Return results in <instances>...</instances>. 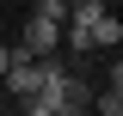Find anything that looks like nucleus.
<instances>
[{
  "mask_svg": "<svg viewBox=\"0 0 123 116\" xmlns=\"http://www.w3.org/2000/svg\"><path fill=\"white\" fill-rule=\"evenodd\" d=\"M37 98H43L55 116H68V110H86L92 92H86V79H80L74 67H62V61L49 55V67H43V92H37Z\"/></svg>",
  "mask_w": 123,
  "mask_h": 116,
  "instance_id": "1",
  "label": "nucleus"
},
{
  "mask_svg": "<svg viewBox=\"0 0 123 116\" xmlns=\"http://www.w3.org/2000/svg\"><path fill=\"white\" fill-rule=\"evenodd\" d=\"M43 67H49V55H12V67H6V79H0V86L25 104V98H37V92H43Z\"/></svg>",
  "mask_w": 123,
  "mask_h": 116,
  "instance_id": "2",
  "label": "nucleus"
},
{
  "mask_svg": "<svg viewBox=\"0 0 123 116\" xmlns=\"http://www.w3.org/2000/svg\"><path fill=\"white\" fill-rule=\"evenodd\" d=\"M55 49H62V25H49V18L31 12L25 18V37L12 43V55H55Z\"/></svg>",
  "mask_w": 123,
  "mask_h": 116,
  "instance_id": "3",
  "label": "nucleus"
},
{
  "mask_svg": "<svg viewBox=\"0 0 123 116\" xmlns=\"http://www.w3.org/2000/svg\"><path fill=\"white\" fill-rule=\"evenodd\" d=\"M86 37H92V49H117L123 43V18H111V12L86 18Z\"/></svg>",
  "mask_w": 123,
  "mask_h": 116,
  "instance_id": "4",
  "label": "nucleus"
},
{
  "mask_svg": "<svg viewBox=\"0 0 123 116\" xmlns=\"http://www.w3.org/2000/svg\"><path fill=\"white\" fill-rule=\"evenodd\" d=\"M86 110H98V116H123V86H105V92H92V104Z\"/></svg>",
  "mask_w": 123,
  "mask_h": 116,
  "instance_id": "5",
  "label": "nucleus"
},
{
  "mask_svg": "<svg viewBox=\"0 0 123 116\" xmlns=\"http://www.w3.org/2000/svg\"><path fill=\"white\" fill-rule=\"evenodd\" d=\"M37 18H49V25H62V18H68V0H37Z\"/></svg>",
  "mask_w": 123,
  "mask_h": 116,
  "instance_id": "6",
  "label": "nucleus"
},
{
  "mask_svg": "<svg viewBox=\"0 0 123 116\" xmlns=\"http://www.w3.org/2000/svg\"><path fill=\"white\" fill-rule=\"evenodd\" d=\"M18 116H55V110H49L43 98H25V104H18Z\"/></svg>",
  "mask_w": 123,
  "mask_h": 116,
  "instance_id": "7",
  "label": "nucleus"
},
{
  "mask_svg": "<svg viewBox=\"0 0 123 116\" xmlns=\"http://www.w3.org/2000/svg\"><path fill=\"white\" fill-rule=\"evenodd\" d=\"M105 86H123V55H117V61L105 67Z\"/></svg>",
  "mask_w": 123,
  "mask_h": 116,
  "instance_id": "8",
  "label": "nucleus"
},
{
  "mask_svg": "<svg viewBox=\"0 0 123 116\" xmlns=\"http://www.w3.org/2000/svg\"><path fill=\"white\" fill-rule=\"evenodd\" d=\"M6 67H12V43H0V79H6Z\"/></svg>",
  "mask_w": 123,
  "mask_h": 116,
  "instance_id": "9",
  "label": "nucleus"
},
{
  "mask_svg": "<svg viewBox=\"0 0 123 116\" xmlns=\"http://www.w3.org/2000/svg\"><path fill=\"white\" fill-rule=\"evenodd\" d=\"M0 116H18V110H0Z\"/></svg>",
  "mask_w": 123,
  "mask_h": 116,
  "instance_id": "10",
  "label": "nucleus"
},
{
  "mask_svg": "<svg viewBox=\"0 0 123 116\" xmlns=\"http://www.w3.org/2000/svg\"><path fill=\"white\" fill-rule=\"evenodd\" d=\"M68 116H86V110H68Z\"/></svg>",
  "mask_w": 123,
  "mask_h": 116,
  "instance_id": "11",
  "label": "nucleus"
}]
</instances>
